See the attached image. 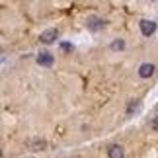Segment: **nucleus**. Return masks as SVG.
<instances>
[{"label": "nucleus", "mask_w": 158, "mask_h": 158, "mask_svg": "<svg viewBox=\"0 0 158 158\" xmlns=\"http://www.w3.org/2000/svg\"><path fill=\"white\" fill-rule=\"evenodd\" d=\"M111 49H113V51H117V49H119V51H121V49H125V41H123V39H115L113 43H111Z\"/></svg>", "instance_id": "6e6552de"}, {"label": "nucleus", "mask_w": 158, "mask_h": 158, "mask_svg": "<svg viewBox=\"0 0 158 158\" xmlns=\"http://www.w3.org/2000/svg\"><path fill=\"white\" fill-rule=\"evenodd\" d=\"M137 107H139V102L135 100V104H131L129 109H127V115H131V113H133V109H137Z\"/></svg>", "instance_id": "1a4fd4ad"}, {"label": "nucleus", "mask_w": 158, "mask_h": 158, "mask_svg": "<svg viewBox=\"0 0 158 158\" xmlns=\"http://www.w3.org/2000/svg\"><path fill=\"white\" fill-rule=\"evenodd\" d=\"M152 129H156V131H158V115H156V117H154V123H152Z\"/></svg>", "instance_id": "9b49d317"}, {"label": "nucleus", "mask_w": 158, "mask_h": 158, "mask_svg": "<svg viewBox=\"0 0 158 158\" xmlns=\"http://www.w3.org/2000/svg\"><path fill=\"white\" fill-rule=\"evenodd\" d=\"M139 27H141V33L144 35V37H150V35L156 31V22H152V20H141Z\"/></svg>", "instance_id": "f257e3e1"}, {"label": "nucleus", "mask_w": 158, "mask_h": 158, "mask_svg": "<svg viewBox=\"0 0 158 158\" xmlns=\"http://www.w3.org/2000/svg\"><path fill=\"white\" fill-rule=\"evenodd\" d=\"M154 74V64L152 63H143L139 66V76L141 78H150Z\"/></svg>", "instance_id": "20e7f679"}, {"label": "nucleus", "mask_w": 158, "mask_h": 158, "mask_svg": "<svg viewBox=\"0 0 158 158\" xmlns=\"http://www.w3.org/2000/svg\"><path fill=\"white\" fill-rule=\"evenodd\" d=\"M107 156L109 158H125L123 147H121V144H109L107 147Z\"/></svg>", "instance_id": "39448f33"}, {"label": "nucleus", "mask_w": 158, "mask_h": 158, "mask_svg": "<svg viewBox=\"0 0 158 158\" xmlns=\"http://www.w3.org/2000/svg\"><path fill=\"white\" fill-rule=\"evenodd\" d=\"M57 37H59V33H57V29H45V31H43V33H41V37H39V39H41V41H43V43H45V45H51V43H53V41H55V39H57Z\"/></svg>", "instance_id": "423d86ee"}, {"label": "nucleus", "mask_w": 158, "mask_h": 158, "mask_svg": "<svg viewBox=\"0 0 158 158\" xmlns=\"http://www.w3.org/2000/svg\"><path fill=\"white\" fill-rule=\"evenodd\" d=\"M86 26H88L90 31H100V29L106 27V20H102V18H98V16H90Z\"/></svg>", "instance_id": "f03ea898"}, {"label": "nucleus", "mask_w": 158, "mask_h": 158, "mask_svg": "<svg viewBox=\"0 0 158 158\" xmlns=\"http://www.w3.org/2000/svg\"><path fill=\"white\" fill-rule=\"evenodd\" d=\"M45 144L47 143L43 141V139H29V141H27V147L31 148V150H43Z\"/></svg>", "instance_id": "0eeeda50"}, {"label": "nucleus", "mask_w": 158, "mask_h": 158, "mask_svg": "<svg viewBox=\"0 0 158 158\" xmlns=\"http://www.w3.org/2000/svg\"><path fill=\"white\" fill-rule=\"evenodd\" d=\"M35 60H37V64H39V66H53L55 57H53L51 53L43 51V53H39V55H37V59H35Z\"/></svg>", "instance_id": "7ed1b4c3"}, {"label": "nucleus", "mask_w": 158, "mask_h": 158, "mask_svg": "<svg viewBox=\"0 0 158 158\" xmlns=\"http://www.w3.org/2000/svg\"><path fill=\"white\" fill-rule=\"evenodd\" d=\"M60 49H63V51H70L72 45H70V43H60Z\"/></svg>", "instance_id": "9d476101"}]
</instances>
